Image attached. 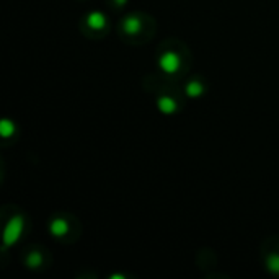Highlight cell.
<instances>
[{
  "instance_id": "cell-10",
  "label": "cell",
  "mask_w": 279,
  "mask_h": 279,
  "mask_svg": "<svg viewBox=\"0 0 279 279\" xmlns=\"http://www.w3.org/2000/svg\"><path fill=\"white\" fill-rule=\"evenodd\" d=\"M41 261H43V259H41V255H40V253H31V255L27 258V264L30 266V268H38V266H40L41 264Z\"/></svg>"
},
{
  "instance_id": "cell-1",
  "label": "cell",
  "mask_w": 279,
  "mask_h": 279,
  "mask_svg": "<svg viewBox=\"0 0 279 279\" xmlns=\"http://www.w3.org/2000/svg\"><path fill=\"white\" fill-rule=\"evenodd\" d=\"M23 229H25L23 217L22 216L12 217L7 222V225H5V230H4V248H10V246H14L18 240H20Z\"/></svg>"
},
{
  "instance_id": "cell-4",
  "label": "cell",
  "mask_w": 279,
  "mask_h": 279,
  "mask_svg": "<svg viewBox=\"0 0 279 279\" xmlns=\"http://www.w3.org/2000/svg\"><path fill=\"white\" fill-rule=\"evenodd\" d=\"M49 232H51V235H54V237H59V238L64 237L69 232L67 220H64L62 217L54 219L53 222H51V225H49Z\"/></svg>"
},
{
  "instance_id": "cell-6",
  "label": "cell",
  "mask_w": 279,
  "mask_h": 279,
  "mask_svg": "<svg viewBox=\"0 0 279 279\" xmlns=\"http://www.w3.org/2000/svg\"><path fill=\"white\" fill-rule=\"evenodd\" d=\"M87 23L92 30H103L106 27V17L101 12H92L87 17Z\"/></svg>"
},
{
  "instance_id": "cell-5",
  "label": "cell",
  "mask_w": 279,
  "mask_h": 279,
  "mask_svg": "<svg viewBox=\"0 0 279 279\" xmlns=\"http://www.w3.org/2000/svg\"><path fill=\"white\" fill-rule=\"evenodd\" d=\"M142 28V22L137 17H126L122 20V30L126 31L127 35H137Z\"/></svg>"
},
{
  "instance_id": "cell-7",
  "label": "cell",
  "mask_w": 279,
  "mask_h": 279,
  "mask_svg": "<svg viewBox=\"0 0 279 279\" xmlns=\"http://www.w3.org/2000/svg\"><path fill=\"white\" fill-rule=\"evenodd\" d=\"M266 268L271 272V274L279 276V253H271L266 258Z\"/></svg>"
},
{
  "instance_id": "cell-3",
  "label": "cell",
  "mask_w": 279,
  "mask_h": 279,
  "mask_svg": "<svg viewBox=\"0 0 279 279\" xmlns=\"http://www.w3.org/2000/svg\"><path fill=\"white\" fill-rule=\"evenodd\" d=\"M157 106L160 109V113H164V114H173V113H177V109H178L177 101H175L172 96H160L157 101Z\"/></svg>"
},
{
  "instance_id": "cell-8",
  "label": "cell",
  "mask_w": 279,
  "mask_h": 279,
  "mask_svg": "<svg viewBox=\"0 0 279 279\" xmlns=\"http://www.w3.org/2000/svg\"><path fill=\"white\" fill-rule=\"evenodd\" d=\"M204 93V87H203V83H199L196 80H193L188 83V87H186V95L188 96H191V98H198V96H201Z\"/></svg>"
},
{
  "instance_id": "cell-2",
  "label": "cell",
  "mask_w": 279,
  "mask_h": 279,
  "mask_svg": "<svg viewBox=\"0 0 279 279\" xmlns=\"http://www.w3.org/2000/svg\"><path fill=\"white\" fill-rule=\"evenodd\" d=\"M159 66L165 74H177L181 67V57L175 51H167L159 57Z\"/></svg>"
},
{
  "instance_id": "cell-11",
  "label": "cell",
  "mask_w": 279,
  "mask_h": 279,
  "mask_svg": "<svg viewBox=\"0 0 279 279\" xmlns=\"http://www.w3.org/2000/svg\"><path fill=\"white\" fill-rule=\"evenodd\" d=\"M113 2H114L116 5H118V7H122V5H124V4L127 2V0H113Z\"/></svg>"
},
{
  "instance_id": "cell-9",
  "label": "cell",
  "mask_w": 279,
  "mask_h": 279,
  "mask_svg": "<svg viewBox=\"0 0 279 279\" xmlns=\"http://www.w3.org/2000/svg\"><path fill=\"white\" fill-rule=\"evenodd\" d=\"M15 132V122L10 121V119H2L0 121V134H2V137H10V135H14Z\"/></svg>"
}]
</instances>
